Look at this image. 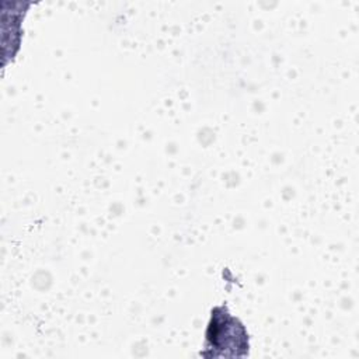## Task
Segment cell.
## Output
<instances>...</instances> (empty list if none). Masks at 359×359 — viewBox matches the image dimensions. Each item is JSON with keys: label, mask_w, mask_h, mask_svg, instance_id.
<instances>
[{"label": "cell", "mask_w": 359, "mask_h": 359, "mask_svg": "<svg viewBox=\"0 0 359 359\" xmlns=\"http://www.w3.org/2000/svg\"><path fill=\"white\" fill-rule=\"evenodd\" d=\"M250 351L248 332L244 324L230 314L226 304L212 309L205 332V358H238Z\"/></svg>", "instance_id": "obj_1"}]
</instances>
